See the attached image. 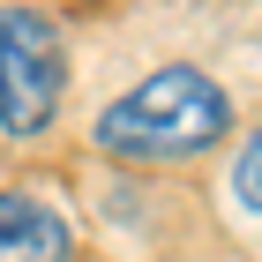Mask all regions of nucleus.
I'll return each instance as SVG.
<instances>
[{"mask_svg":"<svg viewBox=\"0 0 262 262\" xmlns=\"http://www.w3.org/2000/svg\"><path fill=\"white\" fill-rule=\"evenodd\" d=\"M232 135V98L202 68H158L98 113V150L127 165H180Z\"/></svg>","mask_w":262,"mask_h":262,"instance_id":"nucleus-1","label":"nucleus"},{"mask_svg":"<svg viewBox=\"0 0 262 262\" xmlns=\"http://www.w3.org/2000/svg\"><path fill=\"white\" fill-rule=\"evenodd\" d=\"M60 90H68L60 23L38 8H8L0 15V135H15V142L45 135L60 113Z\"/></svg>","mask_w":262,"mask_h":262,"instance_id":"nucleus-2","label":"nucleus"},{"mask_svg":"<svg viewBox=\"0 0 262 262\" xmlns=\"http://www.w3.org/2000/svg\"><path fill=\"white\" fill-rule=\"evenodd\" d=\"M75 240H68L60 210H45L38 195H0V262H68Z\"/></svg>","mask_w":262,"mask_h":262,"instance_id":"nucleus-3","label":"nucleus"},{"mask_svg":"<svg viewBox=\"0 0 262 262\" xmlns=\"http://www.w3.org/2000/svg\"><path fill=\"white\" fill-rule=\"evenodd\" d=\"M232 195H240L247 210H262V127H255V135H247L240 165H232Z\"/></svg>","mask_w":262,"mask_h":262,"instance_id":"nucleus-4","label":"nucleus"}]
</instances>
